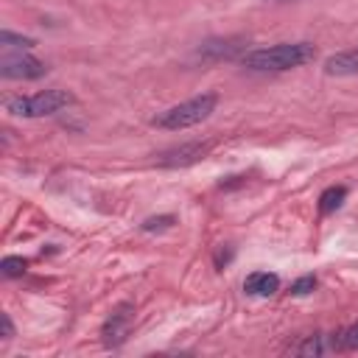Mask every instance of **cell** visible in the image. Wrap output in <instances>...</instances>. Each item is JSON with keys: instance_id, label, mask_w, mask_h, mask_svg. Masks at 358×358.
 <instances>
[{"instance_id": "6da1fadb", "label": "cell", "mask_w": 358, "mask_h": 358, "mask_svg": "<svg viewBox=\"0 0 358 358\" xmlns=\"http://www.w3.org/2000/svg\"><path fill=\"white\" fill-rule=\"evenodd\" d=\"M316 59V45L310 42H280L268 48H255L241 56V64L255 73H282L302 67Z\"/></svg>"}, {"instance_id": "7a4b0ae2", "label": "cell", "mask_w": 358, "mask_h": 358, "mask_svg": "<svg viewBox=\"0 0 358 358\" xmlns=\"http://www.w3.org/2000/svg\"><path fill=\"white\" fill-rule=\"evenodd\" d=\"M218 106V92H201V95H193L176 106H168L162 109L159 115H154V126L157 129H165V131H182V129H190L201 120H207Z\"/></svg>"}, {"instance_id": "3957f363", "label": "cell", "mask_w": 358, "mask_h": 358, "mask_svg": "<svg viewBox=\"0 0 358 358\" xmlns=\"http://www.w3.org/2000/svg\"><path fill=\"white\" fill-rule=\"evenodd\" d=\"M73 103H76V95L70 90L53 87V90H39L34 95H14V98H8L6 101V112L14 115V117L34 120V117L56 115V112H62V109H67Z\"/></svg>"}, {"instance_id": "277c9868", "label": "cell", "mask_w": 358, "mask_h": 358, "mask_svg": "<svg viewBox=\"0 0 358 358\" xmlns=\"http://www.w3.org/2000/svg\"><path fill=\"white\" fill-rule=\"evenodd\" d=\"M131 324H134V305L131 302H117L101 324V341L106 347H120L129 338Z\"/></svg>"}, {"instance_id": "5b68a950", "label": "cell", "mask_w": 358, "mask_h": 358, "mask_svg": "<svg viewBox=\"0 0 358 358\" xmlns=\"http://www.w3.org/2000/svg\"><path fill=\"white\" fill-rule=\"evenodd\" d=\"M45 73H48V64L36 56H28V53L6 56L0 62V76L11 78V81H34V78H42Z\"/></svg>"}, {"instance_id": "8992f818", "label": "cell", "mask_w": 358, "mask_h": 358, "mask_svg": "<svg viewBox=\"0 0 358 358\" xmlns=\"http://www.w3.org/2000/svg\"><path fill=\"white\" fill-rule=\"evenodd\" d=\"M207 151H210V143H182V145H173V148L162 151L157 157V165H162V168H187V165L204 159Z\"/></svg>"}, {"instance_id": "52a82bcc", "label": "cell", "mask_w": 358, "mask_h": 358, "mask_svg": "<svg viewBox=\"0 0 358 358\" xmlns=\"http://www.w3.org/2000/svg\"><path fill=\"white\" fill-rule=\"evenodd\" d=\"M243 48H246V45H243V39H238V36L207 39V42L199 48V56H201V59H213V62H218V59H235Z\"/></svg>"}, {"instance_id": "ba28073f", "label": "cell", "mask_w": 358, "mask_h": 358, "mask_svg": "<svg viewBox=\"0 0 358 358\" xmlns=\"http://www.w3.org/2000/svg\"><path fill=\"white\" fill-rule=\"evenodd\" d=\"M277 291H280V277L274 271H252L243 280L246 296H274Z\"/></svg>"}, {"instance_id": "9c48e42d", "label": "cell", "mask_w": 358, "mask_h": 358, "mask_svg": "<svg viewBox=\"0 0 358 358\" xmlns=\"http://www.w3.org/2000/svg\"><path fill=\"white\" fill-rule=\"evenodd\" d=\"M294 355H324V352H336L333 350V333H313L305 336L299 344H291Z\"/></svg>"}, {"instance_id": "30bf717a", "label": "cell", "mask_w": 358, "mask_h": 358, "mask_svg": "<svg viewBox=\"0 0 358 358\" xmlns=\"http://www.w3.org/2000/svg\"><path fill=\"white\" fill-rule=\"evenodd\" d=\"M324 73L327 76H358V48L355 50L333 53L324 62Z\"/></svg>"}, {"instance_id": "8fae6325", "label": "cell", "mask_w": 358, "mask_h": 358, "mask_svg": "<svg viewBox=\"0 0 358 358\" xmlns=\"http://www.w3.org/2000/svg\"><path fill=\"white\" fill-rule=\"evenodd\" d=\"M344 201H347V187H344V185H333V187H327V190L319 196V213H322V215H330V213H336Z\"/></svg>"}, {"instance_id": "7c38bea8", "label": "cell", "mask_w": 358, "mask_h": 358, "mask_svg": "<svg viewBox=\"0 0 358 358\" xmlns=\"http://www.w3.org/2000/svg\"><path fill=\"white\" fill-rule=\"evenodd\" d=\"M333 350L336 352H347V350H358V322L347 324L344 330L333 333Z\"/></svg>"}, {"instance_id": "4fadbf2b", "label": "cell", "mask_w": 358, "mask_h": 358, "mask_svg": "<svg viewBox=\"0 0 358 358\" xmlns=\"http://www.w3.org/2000/svg\"><path fill=\"white\" fill-rule=\"evenodd\" d=\"M25 268H28V260L20 257V255H8V257L0 260V274H3L6 280H17V277H22Z\"/></svg>"}, {"instance_id": "5bb4252c", "label": "cell", "mask_w": 358, "mask_h": 358, "mask_svg": "<svg viewBox=\"0 0 358 358\" xmlns=\"http://www.w3.org/2000/svg\"><path fill=\"white\" fill-rule=\"evenodd\" d=\"M0 42H3L6 48H17V50H31V48L36 45V39L22 36V34H14V31H8V28L0 34Z\"/></svg>"}, {"instance_id": "9a60e30c", "label": "cell", "mask_w": 358, "mask_h": 358, "mask_svg": "<svg viewBox=\"0 0 358 358\" xmlns=\"http://www.w3.org/2000/svg\"><path fill=\"white\" fill-rule=\"evenodd\" d=\"M176 224V218L171 215V213H165V215H151V218H145L143 224H140V229L143 232H165V229H171Z\"/></svg>"}, {"instance_id": "2e32d148", "label": "cell", "mask_w": 358, "mask_h": 358, "mask_svg": "<svg viewBox=\"0 0 358 358\" xmlns=\"http://www.w3.org/2000/svg\"><path fill=\"white\" fill-rule=\"evenodd\" d=\"M313 288H316V277H313V274H302V277H296V280L291 282L288 294H291V296H308V294H313Z\"/></svg>"}, {"instance_id": "e0dca14e", "label": "cell", "mask_w": 358, "mask_h": 358, "mask_svg": "<svg viewBox=\"0 0 358 358\" xmlns=\"http://www.w3.org/2000/svg\"><path fill=\"white\" fill-rule=\"evenodd\" d=\"M0 322H3V341L14 338V322H11V316H8V313H3V316H0Z\"/></svg>"}, {"instance_id": "ac0fdd59", "label": "cell", "mask_w": 358, "mask_h": 358, "mask_svg": "<svg viewBox=\"0 0 358 358\" xmlns=\"http://www.w3.org/2000/svg\"><path fill=\"white\" fill-rule=\"evenodd\" d=\"M229 260H232V249H229V246H227V249H218V255H215V266L224 268Z\"/></svg>"}]
</instances>
